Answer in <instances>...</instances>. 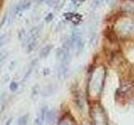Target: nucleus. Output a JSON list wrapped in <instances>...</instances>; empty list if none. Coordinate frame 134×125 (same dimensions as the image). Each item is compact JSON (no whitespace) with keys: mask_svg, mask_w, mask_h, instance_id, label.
I'll list each match as a JSON object with an SVG mask.
<instances>
[{"mask_svg":"<svg viewBox=\"0 0 134 125\" xmlns=\"http://www.w3.org/2000/svg\"><path fill=\"white\" fill-rule=\"evenodd\" d=\"M104 0H93L92 2V7H98L99 5H100L103 3Z\"/></svg>","mask_w":134,"mask_h":125,"instance_id":"obj_7","label":"nucleus"},{"mask_svg":"<svg viewBox=\"0 0 134 125\" xmlns=\"http://www.w3.org/2000/svg\"><path fill=\"white\" fill-rule=\"evenodd\" d=\"M105 72L106 71L102 67L96 68L92 72L89 83H88V90H89V93L91 96L96 97L102 93L103 83L105 80V73H106Z\"/></svg>","mask_w":134,"mask_h":125,"instance_id":"obj_1","label":"nucleus"},{"mask_svg":"<svg viewBox=\"0 0 134 125\" xmlns=\"http://www.w3.org/2000/svg\"><path fill=\"white\" fill-rule=\"evenodd\" d=\"M48 108H44L41 109L40 114L37 117L35 121V125H45V118H46V113H47Z\"/></svg>","mask_w":134,"mask_h":125,"instance_id":"obj_3","label":"nucleus"},{"mask_svg":"<svg viewBox=\"0 0 134 125\" xmlns=\"http://www.w3.org/2000/svg\"><path fill=\"white\" fill-rule=\"evenodd\" d=\"M17 89H18V84H17L16 83H12L10 85V89L12 91H15Z\"/></svg>","mask_w":134,"mask_h":125,"instance_id":"obj_8","label":"nucleus"},{"mask_svg":"<svg viewBox=\"0 0 134 125\" xmlns=\"http://www.w3.org/2000/svg\"><path fill=\"white\" fill-rule=\"evenodd\" d=\"M91 114L94 121V125H107V117L102 106L98 104L94 105L91 108Z\"/></svg>","mask_w":134,"mask_h":125,"instance_id":"obj_2","label":"nucleus"},{"mask_svg":"<svg viewBox=\"0 0 134 125\" xmlns=\"http://www.w3.org/2000/svg\"><path fill=\"white\" fill-rule=\"evenodd\" d=\"M83 125H92V124L91 123H89V122H86V123H83Z\"/></svg>","mask_w":134,"mask_h":125,"instance_id":"obj_9","label":"nucleus"},{"mask_svg":"<svg viewBox=\"0 0 134 125\" xmlns=\"http://www.w3.org/2000/svg\"><path fill=\"white\" fill-rule=\"evenodd\" d=\"M72 1H74L75 3V2H77V1L78 2H83V1H85V0H72Z\"/></svg>","mask_w":134,"mask_h":125,"instance_id":"obj_10","label":"nucleus"},{"mask_svg":"<svg viewBox=\"0 0 134 125\" xmlns=\"http://www.w3.org/2000/svg\"><path fill=\"white\" fill-rule=\"evenodd\" d=\"M58 125H76V123H75V120L71 117L66 115L60 120V122L59 123Z\"/></svg>","mask_w":134,"mask_h":125,"instance_id":"obj_4","label":"nucleus"},{"mask_svg":"<svg viewBox=\"0 0 134 125\" xmlns=\"http://www.w3.org/2000/svg\"><path fill=\"white\" fill-rule=\"evenodd\" d=\"M51 48H52V46H51V45H47L46 47H44L43 49L41 50V57L44 58V57L47 56L48 54L49 53V52H50V50H51Z\"/></svg>","mask_w":134,"mask_h":125,"instance_id":"obj_5","label":"nucleus"},{"mask_svg":"<svg viewBox=\"0 0 134 125\" xmlns=\"http://www.w3.org/2000/svg\"><path fill=\"white\" fill-rule=\"evenodd\" d=\"M27 122H28V115H24L19 118L18 125H26Z\"/></svg>","mask_w":134,"mask_h":125,"instance_id":"obj_6","label":"nucleus"}]
</instances>
